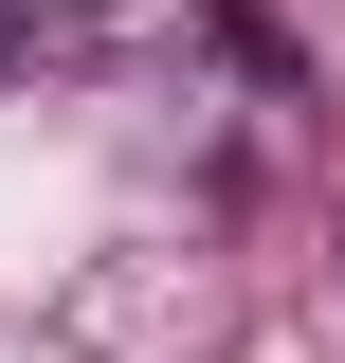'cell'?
Masks as SVG:
<instances>
[{"label":"cell","mask_w":345,"mask_h":363,"mask_svg":"<svg viewBox=\"0 0 345 363\" xmlns=\"http://www.w3.org/2000/svg\"><path fill=\"white\" fill-rule=\"evenodd\" d=\"M18 55H37V0H0V73H18Z\"/></svg>","instance_id":"6da1fadb"}]
</instances>
